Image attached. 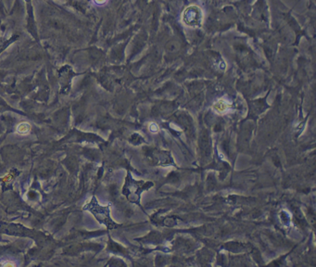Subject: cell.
<instances>
[{
    "label": "cell",
    "mask_w": 316,
    "mask_h": 267,
    "mask_svg": "<svg viewBox=\"0 0 316 267\" xmlns=\"http://www.w3.org/2000/svg\"><path fill=\"white\" fill-rule=\"evenodd\" d=\"M18 132L20 133V134H25V133H28L29 130H30V125L26 123H23V124H20L19 126H18Z\"/></svg>",
    "instance_id": "cell-3"
},
{
    "label": "cell",
    "mask_w": 316,
    "mask_h": 267,
    "mask_svg": "<svg viewBox=\"0 0 316 267\" xmlns=\"http://www.w3.org/2000/svg\"><path fill=\"white\" fill-rule=\"evenodd\" d=\"M229 107V104L227 103V101L225 99H219L218 101H216L213 105V109L216 110L217 112H223L227 110V108Z\"/></svg>",
    "instance_id": "cell-2"
},
{
    "label": "cell",
    "mask_w": 316,
    "mask_h": 267,
    "mask_svg": "<svg viewBox=\"0 0 316 267\" xmlns=\"http://www.w3.org/2000/svg\"><path fill=\"white\" fill-rule=\"evenodd\" d=\"M182 20L189 27H198L201 24L202 11L198 6H189L182 14Z\"/></svg>",
    "instance_id": "cell-1"
},
{
    "label": "cell",
    "mask_w": 316,
    "mask_h": 267,
    "mask_svg": "<svg viewBox=\"0 0 316 267\" xmlns=\"http://www.w3.org/2000/svg\"><path fill=\"white\" fill-rule=\"evenodd\" d=\"M107 1H108V0H95V2H96L97 5H103V4H105Z\"/></svg>",
    "instance_id": "cell-4"
}]
</instances>
